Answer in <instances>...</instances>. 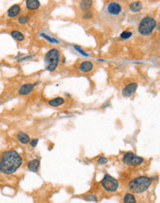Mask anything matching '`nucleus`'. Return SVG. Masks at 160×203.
I'll use <instances>...</instances> for the list:
<instances>
[{"instance_id": "obj_11", "label": "nucleus", "mask_w": 160, "mask_h": 203, "mask_svg": "<svg viewBox=\"0 0 160 203\" xmlns=\"http://www.w3.org/2000/svg\"><path fill=\"white\" fill-rule=\"evenodd\" d=\"M20 12V5L16 4V5H13L12 7H10L8 10V16L10 17V18H14V17L18 16Z\"/></svg>"}, {"instance_id": "obj_24", "label": "nucleus", "mask_w": 160, "mask_h": 203, "mask_svg": "<svg viewBox=\"0 0 160 203\" xmlns=\"http://www.w3.org/2000/svg\"><path fill=\"white\" fill-rule=\"evenodd\" d=\"M109 162V160L106 157H100L98 159V163L99 164H106Z\"/></svg>"}, {"instance_id": "obj_21", "label": "nucleus", "mask_w": 160, "mask_h": 203, "mask_svg": "<svg viewBox=\"0 0 160 203\" xmlns=\"http://www.w3.org/2000/svg\"><path fill=\"white\" fill-rule=\"evenodd\" d=\"M29 21V17L28 16H21L19 18V22L20 24H26Z\"/></svg>"}, {"instance_id": "obj_4", "label": "nucleus", "mask_w": 160, "mask_h": 203, "mask_svg": "<svg viewBox=\"0 0 160 203\" xmlns=\"http://www.w3.org/2000/svg\"><path fill=\"white\" fill-rule=\"evenodd\" d=\"M45 67L48 71H54L60 61V52L57 49H52L45 55Z\"/></svg>"}, {"instance_id": "obj_17", "label": "nucleus", "mask_w": 160, "mask_h": 203, "mask_svg": "<svg viewBox=\"0 0 160 203\" xmlns=\"http://www.w3.org/2000/svg\"><path fill=\"white\" fill-rule=\"evenodd\" d=\"M11 36L16 41H18V42H22L24 40V38H25L24 35H23V33H21L19 31H11Z\"/></svg>"}, {"instance_id": "obj_12", "label": "nucleus", "mask_w": 160, "mask_h": 203, "mask_svg": "<svg viewBox=\"0 0 160 203\" xmlns=\"http://www.w3.org/2000/svg\"><path fill=\"white\" fill-rule=\"evenodd\" d=\"M28 169L29 171H31V172H38V170H39V168H40V161L39 160H36V159H34V160H31V161H29V163H28Z\"/></svg>"}, {"instance_id": "obj_7", "label": "nucleus", "mask_w": 160, "mask_h": 203, "mask_svg": "<svg viewBox=\"0 0 160 203\" xmlns=\"http://www.w3.org/2000/svg\"><path fill=\"white\" fill-rule=\"evenodd\" d=\"M107 12L111 16H118L122 13V6L117 2H109L107 5Z\"/></svg>"}, {"instance_id": "obj_25", "label": "nucleus", "mask_w": 160, "mask_h": 203, "mask_svg": "<svg viewBox=\"0 0 160 203\" xmlns=\"http://www.w3.org/2000/svg\"><path fill=\"white\" fill-rule=\"evenodd\" d=\"M83 18L86 19V20L87 19H91L92 18V12L91 11H86L84 16H83Z\"/></svg>"}, {"instance_id": "obj_6", "label": "nucleus", "mask_w": 160, "mask_h": 203, "mask_svg": "<svg viewBox=\"0 0 160 203\" xmlns=\"http://www.w3.org/2000/svg\"><path fill=\"white\" fill-rule=\"evenodd\" d=\"M143 162V158L137 156L136 154L133 153V152H127L122 157V163L126 165H139Z\"/></svg>"}, {"instance_id": "obj_14", "label": "nucleus", "mask_w": 160, "mask_h": 203, "mask_svg": "<svg viewBox=\"0 0 160 203\" xmlns=\"http://www.w3.org/2000/svg\"><path fill=\"white\" fill-rule=\"evenodd\" d=\"M26 7L29 10H35L40 7V1L38 0H28L26 1Z\"/></svg>"}, {"instance_id": "obj_5", "label": "nucleus", "mask_w": 160, "mask_h": 203, "mask_svg": "<svg viewBox=\"0 0 160 203\" xmlns=\"http://www.w3.org/2000/svg\"><path fill=\"white\" fill-rule=\"evenodd\" d=\"M101 185L108 192H115L119 188V182L116 178L106 174L101 180Z\"/></svg>"}, {"instance_id": "obj_26", "label": "nucleus", "mask_w": 160, "mask_h": 203, "mask_svg": "<svg viewBox=\"0 0 160 203\" xmlns=\"http://www.w3.org/2000/svg\"><path fill=\"white\" fill-rule=\"evenodd\" d=\"M74 47H75V50H77V51H78V52H79L80 54H82V55H83V56H88V54H87L86 52H84V51H83V50H82L81 48H80V47H78V46H75V45Z\"/></svg>"}, {"instance_id": "obj_1", "label": "nucleus", "mask_w": 160, "mask_h": 203, "mask_svg": "<svg viewBox=\"0 0 160 203\" xmlns=\"http://www.w3.org/2000/svg\"><path fill=\"white\" fill-rule=\"evenodd\" d=\"M22 157L15 150L5 151L0 156V172L5 175H11L21 166Z\"/></svg>"}, {"instance_id": "obj_27", "label": "nucleus", "mask_w": 160, "mask_h": 203, "mask_svg": "<svg viewBox=\"0 0 160 203\" xmlns=\"http://www.w3.org/2000/svg\"><path fill=\"white\" fill-rule=\"evenodd\" d=\"M29 144L31 147H36V145L38 144V140L37 139H33L32 140L29 141Z\"/></svg>"}, {"instance_id": "obj_28", "label": "nucleus", "mask_w": 160, "mask_h": 203, "mask_svg": "<svg viewBox=\"0 0 160 203\" xmlns=\"http://www.w3.org/2000/svg\"><path fill=\"white\" fill-rule=\"evenodd\" d=\"M156 28H157V30H158V31L160 32V23H158L157 25H156Z\"/></svg>"}, {"instance_id": "obj_18", "label": "nucleus", "mask_w": 160, "mask_h": 203, "mask_svg": "<svg viewBox=\"0 0 160 203\" xmlns=\"http://www.w3.org/2000/svg\"><path fill=\"white\" fill-rule=\"evenodd\" d=\"M123 203H136V198L133 193H127L123 198Z\"/></svg>"}, {"instance_id": "obj_20", "label": "nucleus", "mask_w": 160, "mask_h": 203, "mask_svg": "<svg viewBox=\"0 0 160 203\" xmlns=\"http://www.w3.org/2000/svg\"><path fill=\"white\" fill-rule=\"evenodd\" d=\"M132 35H133V32L131 31H123L121 33V38L126 40V39H129Z\"/></svg>"}, {"instance_id": "obj_3", "label": "nucleus", "mask_w": 160, "mask_h": 203, "mask_svg": "<svg viewBox=\"0 0 160 203\" xmlns=\"http://www.w3.org/2000/svg\"><path fill=\"white\" fill-rule=\"evenodd\" d=\"M156 21L152 17H145L139 23L138 31L143 36H149L156 28Z\"/></svg>"}, {"instance_id": "obj_13", "label": "nucleus", "mask_w": 160, "mask_h": 203, "mask_svg": "<svg viewBox=\"0 0 160 203\" xmlns=\"http://www.w3.org/2000/svg\"><path fill=\"white\" fill-rule=\"evenodd\" d=\"M48 104H49V105H51V106L57 107V106H60L65 104V100H63V98H62V97H56V98L50 100L48 102Z\"/></svg>"}, {"instance_id": "obj_23", "label": "nucleus", "mask_w": 160, "mask_h": 203, "mask_svg": "<svg viewBox=\"0 0 160 203\" xmlns=\"http://www.w3.org/2000/svg\"><path fill=\"white\" fill-rule=\"evenodd\" d=\"M85 200H88V201H97L98 198L95 195H88L86 198H85Z\"/></svg>"}, {"instance_id": "obj_8", "label": "nucleus", "mask_w": 160, "mask_h": 203, "mask_svg": "<svg viewBox=\"0 0 160 203\" xmlns=\"http://www.w3.org/2000/svg\"><path fill=\"white\" fill-rule=\"evenodd\" d=\"M136 89H137V83H135V82L130 83L122 90V94L123 97H130L135 92Z\"/></svg>"}, {"instance_id": "obj_2", "label": "nucleus", "mask_w": 160, "mask_h": 203, "mask_svg": "<svg viewBox=\"0 0 160 203\" xmlns=\"http://www.w3.org/2000/svg\"><path fill=\"white\" fill-rule=\"evenodd\" d=\"M153 180L148 176H138L129 182L128 188L131 193L140 194L146 191L151 185Z\"/></svg>"}, {"instance_id": "obj_22", "label": "nucleus", "mask_w": 160, "mask_h": 203, "mask_svg": "<svg viewBox=\"0 0 160 203\" xmlns=\"http://www.w3.org/2000/svg\"><path fill=\"white\" fill-rule=\"evenodd\" d=\"M42 36L43 38H45L46 40H48L50 43H54V44H57V43H58V41H56L54 38H52V37H50V36H48V35L44 34V33H43V34H42Z\"/></svg>"}, {"instance_id": "obj_16", "label": "nucleus", "mask_w": 160, "mask_h": 203, "mask_svg": "<svg viewBox=\"0 0 160 203\" xmlns=\"http://www.w3.org/2000/svg\"><path fill=\"white\" fill-rule=\"evenodd\" d=\"M130 10L134 13H137L139 11H141L142 9V3L141 2H132L129 5Z\"/></svg>"}, {"instance_id": "obj_9", "label": "nucleus", "mask_w": 160, "mask_h": 203, "mask_svg": "<svg viewBox=\"0 0 160 203\" xmlns=\"http://www.w3.org/2000/svg\"><path fill=\"white\" fill-rule=\"evenodd\" d=\"M34 86H35V84H30V83L24 84V85H22L19 89V93L20 95H28V94H29L31 92H32Z\"/></svg>"}, {"instance_id": "obj_19", "label": "nucleus", "mask_w": 160, "mask_h": 203, "mask_svg": "<svg viewBox=\"0 0 160 203\" xmlns=\"http://www.w3.org/2000/svg\"><path fill=\"white\" fill-rule=\"evenodd\" d=\"M92 1H90V0H86V1H81L79 3V6H80V8L83 9V10H88L91 6H92Z\"/></svg>"}, {"instance_id": "obj_15", "label": "nucleus", "mask_w": 160, "mask_h": 203, "mask_svg": "<svg viewBox=\"0 0 160 203\" xmlns=\"http://www.w3.org/2000/svg\"><path fill=\"white\" fill-rule=\"evenodd\" d=\"M17 138L19 140L20 142H21L22 144H28L30 141V139L29 137V135L24 133V132H20L17 135Z\"/></svg>"}, {"instance_id": "obj_10", "label": "nucleus", "mask_w": 160, "mask_h": 203, "mask_svg": "<svg viewBox=\"0 0 160 203\" xmlns=\"http://www.w3.org/2000/svg\"><path fill=\"white\" fill-rule=\"evenodd\" d=\"M92 69H93V63L90 61H84L79 66V70L82 73H88Z\"/></svg>"}]
</instances>
